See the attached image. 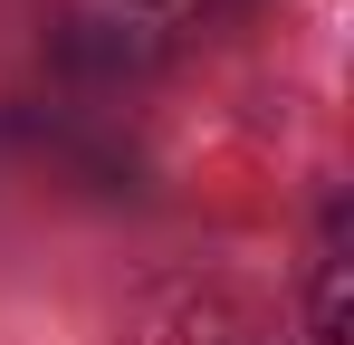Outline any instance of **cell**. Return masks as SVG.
Segmentation results:
<instances>
[{
	"label": "cell",
	"mask_w": 354,
	"mask_h": 345,
	"mask_svg": "<svg viewBox=\"0 0 354 345\" xmlns=\"http://www.w3.org/2000/svg\"><path fill=\"white\" fill-rule=\"evenodd\" d=\"M345 336H354V269L326 259L316 269V345H345Z\"/></svg>",
	"instance_id": "1"
}]
</instances>
